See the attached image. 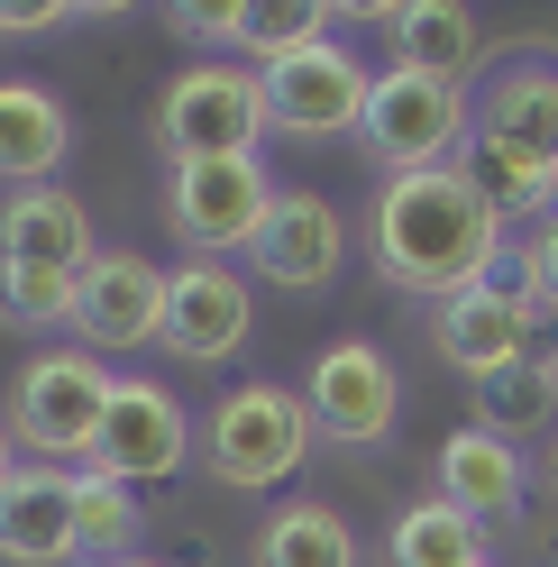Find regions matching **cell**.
<instances>
[{"label":"cell","instance_id":"21","mask_svg":"<svg viewBox=\"0 0 558 567\" xmlns=\"http://www.w3.org/2000/svg\"><path fill=\"white\" fill-rule=\"evenodd\" d=\"M257 567H366V549L330 504H275L257 530Z\"/></svg>","mask_w":558,"mask_h":567},{"label":"cell","instance_id":"4","mask_svg":"<svg viewBox=\"0 0 558 567\" xmlns=\"http://www.w3.org/2000/svg\"><path fill=\"white\" fill-rule=\"evenodd\" d=\"M202 449H211V476L220 485L266 494V485H285L311 457V412H302V394H285V384H238V394L211 403Z\"/></svg>","mask_w":558,"mask_h":567},{"label":"cell","instance_id":"6","mask_svg":"<svg viewBox=\"0 0 558 567\" xmlns=\"http://www.w3.org/2000/svg\"><path fill=\"white\" fill-rule=\"evenodd\" d=\"M366 92H375V64L348 38H321V47H302L285 64H257L266 128H285V137H358L366 128Z\"/></svg>","mask_w":558,"mask_h":567},{"label":"cell","instance_id":"30","mask_svg":"<svg viewBox=\"0 0 558 567\" xmlns=\"http://www.w3.org/2000/svg\"><path fill=\"white\" fill-rule=\"evenodd\" d=\"M549 494H558V431H549Z\"/></svg>","mask_w":558,"mask_h":567},{"label":"cell","instance_id":"9","mask_svg":"<svg viewBox=\"0 0 558 567\" xmlns=\"http://www.w3.org/2000/svg\"><path fill=\"white\" fill-rule=\"evenodd\" d=\"M184 457H193V421H184V403H174L156 375H120L83 467H92V476H120V485H156V476L184 467Z\"/></svg>","mask_w":558,"mask_h":567},{"label":"cell","instance_id":"32","mask_svg":"<svg viewBox=\"0 0 558 567\" xmlns=\"http://www.w3.org/2000/svg\"><path fill=\"white\" fill-rule=\"evenodd\" d=\"M549 375H558V348H549Z\"/></svg>","mask_w":558,"mask_h":567},{"label":"cell","instance_id":"18","mask_svg":"<svg viewBox=\"0 0 558 567\" xmlns=\"http://www.w3.org/2000/svg\"><path fill=\"white\" fill-rule=\"evenodd\" d=\"M64 147H74V120H64V101H55L46 83H0V174H10V193L55 184Z\"/></svg>","mask_w":558,"mask_h":567},{"label":"cell","instance_id":"31","mask_svg":"<svg viewBox=\"0 0 558 567\" xmlns=\"http://www.w3.org/2000/svg\"><path fill=\"white\" fill-rule=\"evenodd\" d=\"M120 567H165V558H120Z\"/></svg>","mask_w":558,"mask_h":567},{"label":"cell","instance_id":"7","mask_svg":"<svg viewBox=\"0 0 558 567\" xmlns=\"http://www.w3.org/2000/svg\"><path fill=\"white\" fill-rule=\"evenodd\" d=\"M275 210V184H266V156H202V165H174L165 174V220L193 257H229V247H257Z\"/></svg>","mask_w":558,"mask_h":567},{"label":"cell","instance_id":"17","mask_svg":"<svg viewBox=\"0 0 558 567\" xmlns=\"http://www.w3.org/2000/svg\"><path fill=\"white\" fill-rule=\"evenodd\" d=\"M440 494L458 504L476 530H495L521 513V449L495 431H448L440 440Z\"/></svg>","mask_w":558,"mask_h":567},{"label":"cell","instance_id":"8","mask_svg":"<svg viewBox=\"0 0 558 567\" xmlns=\"http://www.w3.org/2000/svg\"><path fill=\"white\" fill-rule=\"evenodd\" d=\"M302 412H311V440H330V449H375V440L394 431V412H403L394 358H385L375 339H330L321 358H311Z\"/></svg>","mask_w":558,"mask_h":567},{"label":"cell","instance_id":"28","mask_svg":"<svg viewBox=\"0 0 558 567\" xmlns=\"http://www.w3.org/2000/svg\"><path fill=\"white\" fill-rule=\"evenodd\" d=\"M531 293H540V311H558V210H549L540 238H531Z\"/></svg>","mask_w":558,"mask_h":567},{"label":"cell","instance_id":"29","mask_svg":"<svg viewBox=\"0 0 558 567\" xmlns=\"http://www.w3.org/2000/svg\"><path fill=\"white\" fill-rule=\"evenodd\" d=\"M10 449H19V440H10V421H0V485L19 476V457H10Z\"/></svg>","mask_w":558,"mask_h":567},{"label":"cell","instance_id":"12","mask_svg":"<svg viewBox=\"0 0 558 567\" xmlns=\"http://www.w3.org/2000/svg\"><path fill=\"white\" fill-rule=\"evenodd\" d=\"M238 339H248V284H238L229 266H211V257L174 266L165 275V330H156V348L184 358V367H220V358H238Z\"/></svg>","mask_w":558,"mask_h":567},{"label":"cell","instance_id":"20","mask_svg":"<svg viewBox=\"0 0 558 567\" xmlns=\"http://www.w3.org/2000/svg\"><path fill=\"white\" fill-rule=\"evenodd\" d=\"M385 567H495V558H485V530L448 504V494H422V504L394 513Z\"/></svg>","mask_w":558,"mask_h":567},{"label":"cell","instance_id":"19","mask_svg":"<svg viewBox=\"0 0 558 567\" xmlns=\"http://www.w3.org/2000/svg\"><path fill=\"white\" fill-rule=\"evenodd\" d=\"M385 38H394V64H403V74H431V83H467L476 55H485L476 19L458 10V0H412V10L385 19Z\"/></svg>","mask_w":558,"mask_h":567},{"label":"cell","instance_id":"11","mask_svg":"<svg viewBox=\"0 0 558 567\" xmlns=\"http://www.w3.org/2000/svg\"><path fill=\"white\" fill-rule=\"evenodd\" d=\"M165 330V275L156 257H137V247H101L83 293H74V348L92 358H120V348H156Z\"/></svg>","mask_w":558,"mask_h":567},{"label":"cell","instance_id":"10","mask_svg":"<svg viewBox=\"0 0 558 567\" xmlns=\"http://www.w3.org/2000/svg\"><path fill=\"white\" fill-rule=\"evenodd\" d=\"M531 339H540V293H531V284H504V275L431 311V348L467 384L504 375V367H531Z\"/></svg>","mask_w":558,"mask_h":567},{"label":"cell","instance_id":"1","mask_svg":"<svg viewBox=\"0 0 558 567\" xmlns=\"http://www.w3.org/2000/svg\"><path fill=\"white\" fill-rule=\"evenodd\" d=\"M504 220L458 165H431V174H385L366 210V266L394 284V293H422L431 311L495 284L504 266Z\"/></svg>","mask_w":558,"mask_h":567},{"label":"cell","instance_id":"13","mask_svg":"<svg viewBox=\"0 0 558 567\" xmlns=\"http://www.w3.org/2000/svg\"><path fill=\"white\" fill-rule=\"evenodd\" d=\"M257 275L266 284H285V293H321V284L348 266V220H339V202H321V193H275V210H266V229H257Z\"/></svg>","mask_w":558,"mask_h":567},{"label":"cell","instance_id":"15","mask_svg":"<svg viewBox=\"0 0 558 567\" xmlns=\"http://www.w3.org/2000/svg\"><path fill=\"white\" fill-rule=\"evenodd\" d=\"M0 558L10 567H74V467H19L0 485Z\"/></svg>","mask_w":558,"mask_h":567},{"label":"cell","instance_id":"24","mask_svg":"<svg viewBox=\"0 0 558 567\" xmlns=\"http://www.w3.org/2000/svg\"><path fill=\"white\" fill-rule=\"evenodd\" d=\"M330 19H339V10H321V0H266V10H248L238 64H285V55H302V47H321V38H339Z\"/></svg>","mask_w":558,"mask_h":567},{"label":"cell","instance_id":"3","mask_svg":"<svg viewBox=\"0 0 558 567\" xmlns=\"http://www.w3.org/2000/svg\"><path fill=\"white\" fill-rule=\"evenodd\" d=\"M111 367L92 348H38L10 384V440L38 449V467H64V457H92V431L111 412Z\"/></svg>","mask_w":558,"mask_h":567},{"label":"cell","instance_id":"26","mask_svg":"<svg viewBox=\"0 0 558 567\" xmlns=\"http://www.w3.org/2000/svg\"><path fill=\"white\" fill-rule=\"evenodd\" d=\"M174 28H184L193 47H229V55H238V38H248V10H229V0H184V10H174Z\"/></svg>","mask_w":558,"mask_h":567},{"label":"cell","instance_id":"23","mask_svg":"<svg viewBox=\"0 0 558 567\" xmlns=\"http://www.w3.org/2000/svg\"><path fill=\"white\" fill-rule=\"evenodd\" d=\"M549 412H558V375H549V358L540 367H504V375H485L476 384V431H495V440H531V431H549Z\"/></svg>","mask_w":558,"mask_h":567},{"label":"cell","instance_id":"2","mask_svg":"<svg viewBox=\"0 0 558 567\" xmlns=\"http://www.w3.org/2000/svg\"><path fill=\"white\" fill-rule=\"evenodd\" d=\"M257 137H266V101H257V64H238V55H193L156 101V147L174 165L257 156Z\"/></svg>","mask_w":558,"mask_h":567},{"label":"cell","instance_id":"25","mask_svg":"<svg viewBox=\"0 0 558 567\" xmlns=\"http://www.w3.org/2000/svg\"><path fill=\"white\" fill-rule=\"evenodd\" d=\"M74 293L83 275H55V266H0V311L19 330H74Z\"/></svg>","mask_w":558,"mask_h":567},{"label":"cell","instance_id":"22","mask_svg":"<svg viewBox=\"0 0 558 567\" xmlns=\"http://www.w3.org/2000/svg\"><path fill=\"white\" fill-rule=\"evenodd\" d=\"M137 530H147V513H137V485L74 467V540H83V558H92V567L137 558Z\"/></svg>","mask_w":558,"mask_h":567},{"label":"cell","instance_id":"5","mask_svg":"<svg viewBox=\"0 0 558 567\" xmlns=\"http://www.w3.org/2000/svg\"><path fill=\"white\" fill-rule=\"evenodd\" d=\"M366 147L385 156V174H431V165H458L467 137H476V111H467V83H431V74H403L385 64L366 92Z\"/></svg>","mask_w":558,"mask_h":567},{"label":"cell","instance_id":"16","mask_svg":"<svg viewBox=\"0 0 558 567\" xmlns=\"http://www.w3.org/2000/svg\"><path fill=\"white\" fill-rule=\"evenodd\" d=\"M92 210L64 184H28L0 202V266H55V275H92Z\"/></svg>","mask_w":558,"mask_h":567},{"label":"cell","instance_id":"27","mask_svg":"<svg viewBox=\"0 0 558 567\" xmlns=\"http://www.w3.org/2000/svg\"><path fill=\"white\" fill-rule=\"evenodd\" d=\"M55 19H74V0H0V38H38Z\"/></svg>","mask_w":558,"mask_h":567},{"label":"cell","instance_id":"14","mask_svg":"<svg viewBox=\"0 0 558 567\" xmlns=\"http://www.w3.org/2000/svg\"><path fill=\"white\" fill-rule=\"evenodd\" d=\"M476 147H504L521 165L558 174V64L540 55H504V74L476 101Z\"/></svg>","mask_w":558,"mask_h":567}]
</instances>
